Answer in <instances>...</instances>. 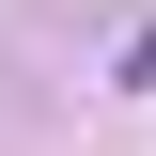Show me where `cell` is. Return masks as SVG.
<instances>
[{
	"label": "cell",
	"instance_id": "cell-1",
	"mask_svg": "<svg viewBox=\"0 0 156 156\" xmlns=\"http://www.w3.org/2000/svg\"><path fill=\"white\" fill-rule=\"evenodd\" d=\"M125 94H156V31H140V47H125Z\"/></svg>",
	"mask_w": 156,
	"mask_h": 156
}]
</instances>
